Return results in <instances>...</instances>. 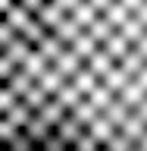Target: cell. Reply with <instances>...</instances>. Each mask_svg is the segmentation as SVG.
I'll list each match as a JSON object with an SVG mask.
<instances>
[{
  "mask_svg": "<svg viewBox=\"0 0 147 151\" xmlns=\"http://www.w3.org/2000/svg\"><path fill=\"white\" fill-rule=\"evenodd\" d=\"M19 41L53 110L100 151H147V0H13Z\"/></svg>",
  "mask_w": 147,
  "mask_h": 151,
  "instance_id": "6da1fadb",
  "label": "cell"
}]
</instances>
